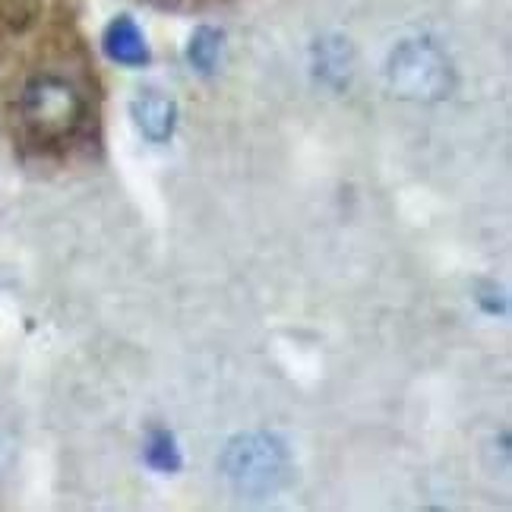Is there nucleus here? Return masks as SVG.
<instances>
[{
  "mask_svg": "<svg viewBox=\"0 0 512 512\" xmlns=\"http://www.w3.org/2000/svg\"><path fill=\"white\" fill-rule=\"evenodd\" d=\"M225 478L244 497H269L288 481V449L269 433H244L222 456Z\"/></svg>",
  "mask_w": 512,
  "mask_h": 512,
  "instance_id": "1",
  "label": "nucleus"
},
{
  "mask_svg": "<svg viewBox=\"0 0 512 512\" xmlns=\"http://www.w3.org/2000/svg\"><path fill=\"white\" fill-rule=\"evenodd\" d=\"M386 80L399 98L437 102L452 86V67L430 38H405L389 54Z\"/></svg>",
  "mask_w": 512,
  "mask_h": 512,
  "instance_id": "2",
  "label": "nucleus"
},
{
  "mask_svg": "<svg viewBox=\"0 0 512 512\" xmlns=\"http://www.w3.org/2000/svg\"><path fill=\"white\" fill-rule=\"evenodd\" d=\"M23 121L38 140H64L83 124V98L61 76H38L23 95Z\"/></svg>",
  "mask_w": 512,
  "mask_h": 512,
  "instance_id": "3",
  "label": "nucleus"
},
{
  "mask_svg": "<svg viewBox=\"0 0 512 512\" xmlns=\"http://www.w3.org/2000/svg\"><path fill=\"white\" fill-rule=\"evenodd\" d=\"M130 114H133L136 130H140L149 143H165L174 133V124H177L174 98L155 92V89H146V92L136 95L133 105H130Z\"/></svg>",
  "mask_w": 512,
  "mask_h": 512,
  "instance_id": "4",
  "label": "nucleus"
},
{
  "mask_svg": "<svg viewBox=\"0 0 512 512\" xmlns=\"http://www.w3.org/2000/svg\"><path fill=\"white\" fill-rule=\"evenodd\" d=\"M105 54L114 64L124 67H143L149 64V42L143 29L130 16H117L105 29Z\"/></svg>",
  "mask_w": 512,
  "mask_h": 512,
  "instance_id": "5",
  "label": "nucleus"
},
{
  "mask_svg": "<svg viewBox=\"0 0 512 512\" xmlns=\"http://www.w3.org/2000/svg\"><path fill=\"white\" fill-rule=\"evenodd\" d=\"M219 54H222V35L203 26L190 35V45H187V57L190 64L200 70V73H212L215 64H219Z\"/></svg>",
  "mask_w": 512,
  "mask_h": 512,
  "instance_id": "6",
  "label": "nucleus"
},
{
  "mask_svg": "<svg viewBox=\"0 0 512 512\" xmlns=\"http://www.w3.org/2000/svg\"><path fill=\"white\" fill-rule=\"evenodd\" d=\"M146 462L155 468V471H174L181 465V456H177V446H174V437L168 430H155L149 443H146Z\"/></svg>",
  "mask_w": 512,
  "mask_h": 512,
  "instance_id": "7",
  "label": "nucleus"
}]
</instances>
